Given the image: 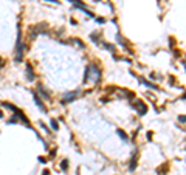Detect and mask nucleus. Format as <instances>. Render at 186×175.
Listing matches in <instances>:
<instances>
[{
    "label": "nucleus",
    "instance_id": "nucleus-13",
    "mask_svg": "<svg viewBox=\"0 0 186 175\" xmlns=\"http://www.w3.org/2000/svg\"><path fill=\"white\" fill-rule=\"evenodd\" d=\"M140 82L144 84L146 87H149V89H157L155 84H152V82H149V81H146V79H143V78H140Z\"/></svg>",
    "mask_w": 186,
    "mask_h": 175
},
{
    "label": "nucleus",
    "instance_id": "nucleus-6",
    "mask_svg": "<svg viewBox=\"0 0 186 175\" xmlns=\"http://www.w3.org/2000/svg\"><path fill=\"white\" fill-rule=\"evenodd\" d=\"M37 95H39L40 98H45L47 101H51L50 93H48V91L45 90V87H43V85H37Z\"/></svg>",
    "mask_w": 186,
    "mask_h": 175
},
{
    "label": "nucleus",
    "instance_id": "nucleus-14",
    "mask_svg": "<svg viewBox=\"0 0 186 175\" xmlns=\"http://www.w3.org/2000/svg\"><path fill=\"white\" fill-rule=\"evenodd\" d=\"M90 39H92V42L99 43V33H92V34H90Z\"/></svg>",
    "mask_w": 186,
    "mask_h": 175
},
{
    "label": "nucleus",
    "instance_id": "nucleus-15",
    "mask_svg": "<svg viewBox=\"0 0 186 175\" xmlns=\"http://www.w3.org/2000/svg\"><path fill=\"white\" fill-rule=\"evenodd\" d=\"M166 169H169V166H168V163H165V164H161L160 167H158V169H157V174H158V175H163V172H165V171H166Z\"/></svg>",
    "mask_w": 186,
    "mask_h": 175
},
{
    "label": "nucleus",
    "instance_id": "nucleus-21",
    "mask_svg": "<svg viewBox=\"0 0 186 175\" xmlns=\"http://www.w3.org/2000/svg\"><path fill=\"white\" fill-rule=\"evenodd\" d=\"M96 22H98V23H104V22H106V19H102V17H96Z\"/></svg>",
    "mask_w": 186,
    "mask_h": 175
},
{
    "label": "nucleus",
    "instance_id": "nucleus-23",
    "mask_svg": "<svg viewBox=\"0 0 186 175\" xmlns=\"http://www.w3.org/2000/svg\"><path fill=\"white\" fill-rule=\"evenodd\" d=\"M40 127H42L43 130H45V132H50V130H48V127H47V125H43V124H40Z\"/></svg>",
    "mask_w": 186,
    "mask_h": 175
},
{
    "label": "nucleus",
    "instance_id": "nucleus-11",
    "mask_svg": "<svg viewBox=\"0 0 186 175\" xmlns=\"http://www.w3.org/2000/svg\"><path fill=\"white\" fill-rule=\"evenodd\" d=\"M116 42L119 43V45H121V47H124V48H127V42H126L124 39H123V36L121 34H119V33H118V34H116Z\"/></svg>",
    "mask_w": 186,
    "mask_h": 175
},
{
    "label": "nucleus",
    "instance_id": "nucleus-17",
    "mask_svg": "<svg viewBox=\"0 0 186 175\" xmlns=\"http://www.w3.org/2000/svg\"><path fill=\"white\" fill-rule=\"evenodd\" d=\"M61 169H62V171H67V169H68V161H67V160H62V163H61Z\"/></svg>",
    "mask_w": 186,
    "mask_h": 175
},
{
    "label": "nucleus",
    "instance_id": "nucleus-3",
    "mask_svg": "<svg viewBox=\"0 0 186 175\" xmlns=\"http://www.w3.org/2000/svg\"><path fill=\"white\" fill-rule=\"evenodd\" d=\"M48 30V25L47 23H39V25H34L33 28H30V39H36L37 34H42V33H47Z\"/></svg>",
    "mask_w": 186,
    "mask_h": 175
},
{
    "label": "nucleus",
    "instance_id": "nucleus-20",
    "mask_svg": "<svg viewBox=\"0 0 186 175\" xmlns=\"http://www.w3.org/2000/svg\"><path fill=\"white\" fill-rule=\"evenodd\" d=\"M178 121H180V123H182V124H185V121H186L185 115H182V116H178Z\"/></svg>",
    "mask_w": 186,
    "mask_h": 175
},
{
    "label": "nucleus",
    "instance_id": "nucleus-4",
    "mask_svg": "<svg viewBox=\"0 0 186 175\" xmlns=\"http://www.w3.org/2000/svg\"><path fill=\"white\" fill-rule=\"evenodd\" d=\"M132 107L136 110V113H138L140 116H143V115L147 113V106L141 99H133L132 101Z\"/></svg>",
    "mask_w": 186,
    "mask_h": 175
},
{
    "label": "nucleus",
    "instance_id": "nucleus-5",
    "mask_svg": "<svg viewBox=\"0 0 186 175\" xmlns=\"http://www.w3.org/2000/svg\"><path fill=\"white\" fill-rule=\"evenodd\" d=\"M79 98V91L76 90V91H70V93H65V95L62 96V102L65 104V102H73V101H76Z\"/></svg>",
    "mask_w": 186,
    "mask_h": 175
},
{
    "label": "nucleus",
    "instance_id": "nucleus-22",
    "mask_svg": "<svg viewBox=\"0 0 186 175\" xmlns=\"http://www.w3.org/2000/svg\"><path fill=\"white\" fill-rule=\"evenodd\" d=\"M39 161H40V163H43V164H45V163H47V158H42V157H39Z\"/></svg>",
    "mask_w": 186,
    "mask_h": 175
},
{
    "label": "nucleus",
    "instance_id": "nucleus-12",
    "mask_svg": "<svg viewBox=\"0 0 186 175\" xmlns=\"http://www.w3.org/2000/svg\"><path fill=\"white\" fill-rule=\"evenodd\" d=\"M116 133L119 135V138H121L123 141H127V140H129V136H127V133H126V132H124V130H121V129H118V130H116Z\"/></svg>",
    "mask_w": 186,
    "mask_h": 175
},
{
    "label": "nucleus",
    "instance_id": "nucleus-10",
    "mask_svg": "<svg viewBox=\"0 0 186 175\" xmlns=\"http://www.w3.org/2000/svg\"><path fill=\"white\" fill-rule=\"evenodd\" d=\"M2 106H3L5 108H8V110H11V112H13V113L19 110V108H17V107H16V106H13V104H9V102H3V104H2Z\"/></svg>",
    "mask_w": 186,
    "mask_h": 175
},
{
    "label": "nucleus",
    "instance_id": "nucleus-24",
    "mask_svg": "<svg viewBox=\"0 0 186 175\" xmlns=\"http://www.w3.org/2000/svg\"><path fill=\"white\" fill-rule=\"evenodd\" d=\"M3 65H5V62H3V59L0 57V68H3Z\"/></svg>",
    "mask_w": 186,
    "mask_h": 175
},
{
    "label": "nucleus",
    "instance_id": "nucleus-25",
    "mask_svg": "<svg viewBox=\"0 0 186 175\" xmlns=\"http://www.w3.org/2000/svg\"><path fill=\"white\" fill-rule=\"evenodd\" d=\"M2 116H3V112H2V110H0V118H2Z\"/></svg>",
    "mask_w": 186,
    "mask_h": 175
},
{
    "label": "nucleus",
    "instance_id": "nucleus-16",
    "mask_svg": "<svg viewBox=\"0 0 186 175\" xmlns=\"http://www.w3.org/2000/svg\"><path fill=\"white\" fill-rule=\"evenodd\" d=\"M51 130H58L59 129V124H58V121H56V119H51Z\"/></svg>",
    "mask_w": 186,
    "mask_h": 175
},
{
    "label": "nucleus",
    "instance_id": "nucleus-9",
    "mask_svg": "<svg viewBox=\"0 0 186 175\" xmlns=\"http://www.w3.org/2000/svg\"><path fill=\"white\" fill-rule=\"evenodd\" d=\"M26 79H28L30 82H31V81H34V79H36L34 72H33V67H31L30 64H26Z\"/></svg>",
    "mask_w": 186,
    "mask_h": 175
},
{
    "label": "nucleus",
    "instance_id": "nucleus-18",
    "mask_svg": "<svg viewBox=\"0 0 186 175\" xmlns=\"http://www.w3.org/2000/svg\"><path fill=\"white\" fill-rule=\"evenodd\" d=\"M102 45H104V48H107L109 51H115V47H113V45H110V43H106V42H104Z\"/></svg>",
    "mask_w": 186,
    "mask_h": 175
},
{
    "label": "nucleus",
    "instance_id": "nucleus-7",
    "mask_svg": "<svg viewBox=\"0 0 186 175\" xmlns=\"http://www.w3.org/2000/svg\"><path fill=\"white\" fill-rule=\"evenodd\" d=\"M33 96H34V102L37 104V107H39V108H40V110H42L43 113H45V112H47V107H45V104H43V102H42V99H40V96H39V95H37V93H36V91H33Z\"/></svg>",
    "mask_w": 186,
    "mask_h": 175
},
{
    "label": "nucleus",
    "instance_id": "nucleus-19",
    "mask_svg": "<svg viewBox=\"0 0 186 175\" xmlns=\"http://www.w3.org/2000/svg\"><path fill=\"white\" fill-rule=\"evenodd\" d=\"M73 42L76 43V45H79L81 48H84V43H82V42H81V40H78V39H73Z\"/></svg>",
    "mask_w": 186,
    "mask_h": 175
},
{
    "label": "nucleus",
    "instance_id": "nucleus-26",
    "mask_svg": "<svg viewBox=\"0 0 186 175\" xmlns=\"http://www.w3.org/2000/svg\"><path fill=\"white\" fill-rule=\"evenodd\" d=\"M47 2H56V0H47ZM58 3V2H56Z\"/></svg>",
    "mask_w": 186,
    "mask_h": 175
},
{
    "label": "nucleus",
    "instance_id": "nucleus-1",
    "mask_svg": "<svg viewBox=\"0 0 186 175\" xmlns=\"http://www.w3.org/2000/svg\"><path fill=\"white\" fill-rule=\"evenodd\" d=\"M92 81L93 84H98L101 81V68L96 64H90L85 68V74H84V82Z\"/></svg>",
    "mask_w": 186,
    "mask_h": 175
},
{
    "label": "nucleus",
    "instance_id": "nucleus-8",
    "mask_svg": "<svg viewBox=\"0 0 186 175\" xmlns=\"http://www.w3.org/2000/svg\"><path fill=\"white\" fill-rule=\"evenodd\" d=\"M136 160H138V152L133 150V152H132V157H130V163H129V169H130V171H135V167H136Z\"/></svg>",
    "mask_w": 186,
    "mask_h": 175
},
{
    "label": "nucleus",
    "instance_id": "nucleus-2",
    "mask_svg": "<svg viewBox=\"0 0 186 175\" xmlns=\"http://www.w3.org/2000/svg\"><path fill=\"white\" fill-rule=\"evenodd\" d=\"M19 34H17V43H16V62H20L23 57V43H22V34H20V26H19Z\"/></svg>",
    "mask_w": 186,
    "mask_h": 175
}]
</instances>
